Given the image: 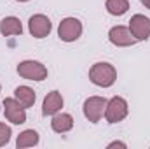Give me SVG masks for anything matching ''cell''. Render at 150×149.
Returning a JSON list of instances; mask_svg holds the SVG:
<instances>
[{"label": "cell", "instance_id": "cell-14", "mask_svg": "<svg viewBox=\"0 0 150 149\" xmlns=\"http://www.w3.org/2000/svg\"><path fill=\"white\" fill-rule=\"evenodd\" d=\"M38 144V133L35 130H25L18 135V140H16V146L18 149L23 148H32V146H37Z\"/></svg>", "mask_w": 150, "mask_h": 149}, {"label": "cell", "instance_id": "cell-18", "mask_svg": "<svg viewBox=\"0 0 150 149\" xmlns=\"http://www.w3.org/2000/svg\"><path fill=\"white\" fill-rule=\"evenodd\" d=\"M142 4H143L147 9H150V0H142Z\"/></svg>", "mask_w": 150, "mask_h": 149}, {"label": "cell", "instance_id": "cell-2", "mask_svg": "<svg viewBox=\"0 0 150 149\" xmlns=\"http://www.w3.org/2000/svg\"><path fill=\"white\" fill-rule=\"evenodd\" d=\"M18 74L28 81H44L47 77V69L35 60H25L18 65Z\"/></svg>", "mask_w": 150, "mask_h": 149}, {"label": "cell", "instance_id": "cell-8", "mask_svg": "<svg viewBox=\"0 0 150 149\" xmlns=\"http://www.w3.org/2000/svg\"><path fill=\"white\" fill-rule=\"evenodd\" d=\"M28 28H30V34L35 39H44L47 37L52 30V25H51V19L44 14H35L30 18L28 21Z\"/></svg>", "mask_w": 150, "mask_h": 149}, {"label": "cell", "instance_id": "cell-12", "mask_svg": "<svg viewBox=\"0 0 150 149\" xmlns=\"http://www.w3.org/2000/svg\"><path fill=\"white\" fill-rule=\"evenodd\" d=\"M51 128L56 132V133H67L74 128V117L67 112H61V114H54L52 116V121H51Z\"/></svg>", "mask_w": 150, "mask_h": 149}, {"label": "cell", "instance_id": "cell-6", "mask_svg": "<svg viewBox=\"0 0 150 149\" xmlns=\"http://www.w3.org/2000/svg\"><path fill=\"white\" fill-rule=\"evenodd\" d=\"M4 114H5V117H7L12 125H23V123L26 121L25 107L16 100V97L4 100Z\"/></svg>", "mask_w": 150, "mask_h": 149}, {"label": "cell", "instance_id": "cell-5", "mask_svg": "<svg viewBox=\"0 0 150 149\" xmlns=\"http://www.w3.org/2000/svg\"><path fill=\"white\" fill-rule=\"evenodd\" d=\"M107 107V98L105 97H89L84 102V116L91 121V123H98Z\"/></svg>", "mask_w": 150, "mask_h": 149}, {"label": "cell", "instance_id": "cell-16", "mask_svg": "<svg viewBox=\"0 0 150 149\" xmlns=\"http://www.w3.org/2000/svg\"><path fill=\"white\" fill-rule=\"evenodd\" d=\"M11 135H12L11 128H9L5 123H0V148L5 146V144L11 140Z\"/></svg>", "mask_w": 150, "mask_h": 149}, {"label": "cell", "instance_id": "cell-10", "mask_svg": "<svg viewBox=\"0 0 150 149\" xmlns=\"http://www.w3.org/2000/svg\"><path fill=\"white\" fill-rule=\"evenodd\" d=\"M63 107V97L59 91H51L45 95L44 104H42V114L44 116H54L61 111Z\"/></svg>", "mask_w": 150, "mask_h": 149}, {"label": "cell", "instance_id": "cell-3", "mask_svg": "<svg viewBox=\"0 0 150 149\" xmlns=\"http://www.w3.org/2000/svg\"><path fill=\"white\" fill-rule=\"evenodd\" d=\"M127 102L122 97H113L107 102L105 107V119L108 123H119L127 116Z\"/></svg>", "mask_w": 150, "mask_h": 149}, {"label": "cell", "instance_id": "cell-15", "mask_svg": "<svg viewBox=\"0 0 150 149\" xmlns=\"http://www.w3.org/2000/svg\"><path fill=\"white\" fill-rule=\"evenodd\" d=\"M105 7H107V11H108L112 16H122V14L127 12L129 2H127V0H107Z\"/></svg>", "mask_w": 150, "mask_h": 149}, {"label": "cell", "instance_id": "cell-11", "mask_svg": "<svg viewBox=\"0 0 150 149\" xmlns=\"http://www.w3.org/2000/svg\"><path fill=\"white\" fill-rule=\"evenodd\" d=\"M0 34L9 37V35H21L23 34V25L16 16H7L0 21Z\"/></svg>", "mask_w": 150, "mask_h": 149}, {"label": "cell", "instance_id": "cell-17", "mask_svg": "<svg viewBox=\"0 0 150 149\" xmlns=\"http://www.w3.org/2000/svg\"><path fill=\"white\" fill-rule=\"evenodd\" d=\"M117 146H119V148H126L124 142H112V144H108V148H117Z\"/></svg>", "mask_w": 150, "mask_h": 149}, {"label": "cell", "instance_id": "cell-1", "mask_svg": "<svg viewBox=\"0 0 150 149\" xmlns=\"http://www.w3.org/2000/svg\"><path fill=\"white\" fill-rule=\"evenodd\" d=\"M89 79L93 84L96 86H101V88H110L115 79H117V70L115 67L107 63V62H100V63H94L89 70Z\"/></svg>", "mask_w": 150, "mask_h": 149}, {"label": "cell", "instance_id": "cell-13", "mask_svg": "<svg viewBox=\"0 0 150 149\" xmlns=\"http://www.w3.org/2000/svg\"><path fill=\"white\" fill-rule=\"evenodd\" d=\"M14 97L25 109H28L35 104V91L28 86H18L14 90Z\"/></svg>", "mask_w": 150, "mask_h": 149}, {"label": "cell", "instance_id": "cell-19", "mask_svg": "<svg viewBox=\"0 0 150 149\" xmlns=\"http://www.w3.org/2000/svg\"><path fill=\"white\" fill-rule=\"evenodd\" d=\"M18 2H28V0H18Z\"/></svg>", "mask_w": 150, "mask_h": 149}, {"label": "cell", "instance_id": "cell-7", "mask_svg": "<svg viewBox=\"0 0 150 149\" xmlns=\"http://www.w3.org/2000/svg\"><path fill=\"white\" fill-rule=\"evenodd\" d=\"M129 30L136 40H147L150 37V19L143 14H134L129 19Z\"/></svg>", "mask_w": 150, "mask_h": 149}, {"label": "cell", "instance_id": "cell-9", "mask_svg": "<svg viewBox=\"0 0 150 149\" xmlns=\"http://www.w3.org/2000/svg\"><path fill=\"white\" fill-rule=\"evenodd\" d=\"M108 39L117 47H127V46H133L134 42H138L133 37V34H131V30L127 27H113V28H110Z\"/></svg>", "mask_w": 150, "mask_h": 149}, {"label": "cell", "instance_id": "cell-4", "mask_svg": "<svg viewBox=\"0 0 150 149\" xmlns=\"http://www.w3.org/2000/svg\"><path fill=\"white\" fill-rule=\"evenodd\" d=\"M82 34V23L77 18H65L58 27V35L63 42H74Z\"/></svg>", "mask_w": 150, "mask_h": 149}]
</instances>
